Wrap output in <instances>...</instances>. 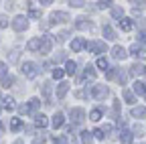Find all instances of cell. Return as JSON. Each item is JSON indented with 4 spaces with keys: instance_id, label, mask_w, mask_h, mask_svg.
<instances>
[{
    "instance_id": "cell-17",
    "label": "cell",
    "mask_w": 146,
    "mask_h": 144,
    "mask_svg": "<svg viewBox=\"0 0 146 144\" xmlns=\"http://www.w3.org/2000/svg\"><path fill=\"white\" fill-rule=\"evenodd\" d=\"M120 140H122V144H132V132L130 130H122L120 132Z\"/></svg>"
},
{
    "instance_id": "cell-18",
    "label": "cell",
    "mask_w": 146,
    "mask_h": 144,
    "mask_svg": "<svg viewBox=\"0 0 146 144\" xmlns=\"http://www.w3.org/2000/svg\"><path fill=\"white\" fill-rule=\"evenodd\" d=\"M132 116H134V118H146V106H136V108H132Z\"/></svg>"
},
{
    "instance_id": "cell-9",
    "label": "cell",
    "mask_w": 146,
    "mask_h": 144,
    "mask_svg": "<svg viewBox=\"0 0 146 144\" xmlns=\"http://www.w3.org/2000/svg\"><path fill=\"white\" fill-rule=\"evenodd\" d=\"M130 75H134V77H142V75H146V67H144L142 63H134V65L130 67Z\"/></svg>"
},
{
    "instance_id": "cell-28",
    "label": "cell",
    "mask_w": 146,
    "mask_h": 144,
    "mask_svg": "<svg viewBox=\"0 0 146 144\" xmlns=\"http://www.w3.org/2000/svg\"><path fill=\"white\" fill-rule=\"evenodd\" d=\"M96 75H98L96 69L91 67V65H87V67H85V77H87V79H96Z\"/></svg>"
},
{
    "instance_id": "cell-45",
    "label": "cell",
    "mask_w": 146,
    "mask_h": 144,
    "mask_svg": "<svg viewBox=\"0 0 146 144\" xmlns=\"http://www.w3.org/2000/svg\"><path fill=\"white\" fill-rule=\"evenodd\" d=\"M91 134H96V138H98V140H104V136H106V134H104L102 130H94Z\"/></svg>"
},
{
    "instance_id": "cell-7",
    "label": "cell",
    "mask_w": 146,
    "mask_h": 144,
    "mask_svg": "<svg viewBox=\"0 0 146 144\" xmlns=\"http://www.w3.org/2000/svg\"><path fill=\"white\" fill-rule=\"evenodd\" d=\"M51 47H53V39H51V37H41V49H39L41 55L51 53Z\"/></svg>"
},
{
    "instance_id": "cell-6",
    "label": "cell",
    "mask_w": 146,
    "mask_h": 144,
    "mask_svg": "<svg viewBox=\"0 0 146 144\" xmlns=\"http://www.w3.org/2000/svg\"><path fill=\"white\" fill-rule=\"evenodd\" d=\"M36 108H39V100L33 98V100H29L27 106L21 108V112H23V114H35V112H36Z\"/></svg>"
},
{
    "instance_id": "cell-25",
    "label": "cell",
    "mask_w": 146,
    "mask_h": 144,
    "mask_svg": "<svg viewBox=\"0 0 146 144\" xmlns=\"http://www.w3.org/2000/svg\"><path fill=\"white\" fill-rule=\"evenodd\" d=\"M122 96H124L126 104H134V102H136V98H134V94L130 92V89H124V92H122Z\"/></svg>"
},
{
    "instance_id": "cell-42",
    "label": "cell",
    "mask_w": 146,
    "mask_h": 144,
    "mask_svg": "<svg viewBox=\"0 0 146 144\" xmlns=\"http://www.w3.org/2000/svg\"><path fill=\"white\" fill-rule=\"evenodd\" d=\"M67 37H69V33H67V31H63V33H59V35H57V41H65Z\"/></svg>"
},
{
    "instance_id": "cell-47",
    "label": "cell",
    "mask_w": 146,
    "mask_h": 144,
    "mask_svg": "<svg viewBox=\"0 0 146 144\" xmlns=\"http://www.w3.org/2000/svg\"><path fill=\"white\" fill-rule=\"evenodd\" d=\"M55 61H65V53H63V51H59L57 55H55Z\"/></svg>"
},
{
    "instance_id": "cell-31",
    "label": "cell",
    "mask_w": 146,
    "mask_h": 144,
    "mask_svg": "<svg viewBox=\"0 0 146 144\" xmlns=\"http://www.w3.org/2000/svg\"><path fill=\"white\" fill-rule=\"evenodd\" d=\"M102 118V110L98 108V110H91V114H89V120H94V122H98Z\"/></svg>"
},
{
    "instance_id": "cell-51",
    "label": "cell",
    "mask_w": 146,
    "mask_h": 144,
    "mask_svg": "<svg viewBox=\"0 0 146 144\" xmlns=\"http://www.w3.org/2000/svg\"><path fill=\"white\" fill-rule=\"evenodd\" d=\"M2 132H4V128H2V124H0V136H2Z\"/></svg>"
},
{
    "instance_id": "cell-14",
    "label": "cell",
    "mask_w": 146,
    "mask_h": 144,
    "mask_svg": "<svg viewBox=\"0 0 146 144\" xmlns=\"http://www.w3.org/2000/svg\"><path fill=\"white\" fill-rule=\"evenodd\" d=\"M87 43L83 41V39H75V41H71V49H73V53H79V51H83V47H85Z\"/></svg>"
},
{
    "instance_id": "cell-20",
    "label": "cell",
    "mask_w": 146,
    "mask_h": 144,
    "mask_svg": "<svg viewBox=\"0 0 146 144\" xmlns=\"http://www.w3.org/2000/svg\"><path fill=\"white\" fill-rule=\"evenodd\" d=\"M104 37H106L108 41H114V39H116V31L110 27V25H106V27H104Z\"/></svg>"
},
{
    "instance_id": "cell-22",
    "label": "cell",
    "mask_w": 146,
    "mask_h": 144,
    "mask_svg": "<svg viewBox=\"0 0 146 144\" xmlns=\"http://www.w3.org/2000/svg\"><path fill=\"white\" fill-rule=\"evenodd\" d=\"M21 128H23V120H21V118H12V120H10V130H12V132H18Z\"/></svg>"
},
{
    "instance_id": "cell-2",
    "label": "cell",
    "mask_w": 146,
    "mask_h": 144,
    "mask_svg": "<svg viewBox=\"0 0 146 144\" xmlns=\"http://www.w3.org/2000/svg\"><path fill=\"white\" fill-rule=\"evenodd\" d=\"M91 96H94L96 100H106L110 96V89L106 85H94L91 87Z\"/></svg>"
},
{
    "instance_id": "cell-32",
    "label": "cell",
    "mask_w": 146,
    "mask_h": 144,
    "mask_svg": "<svg viewBox=\"0 0 146 144\" xmlns=\"http://www.w3.org/2000/svg\"><path fill=\"white\" fill-rule=\"evenodd\" d=\"M122 14H124V10L120 6H112V16L114 19H122Z\"/></svg>"
},
{
    "instance_id": "cell-44",
    "label": "cell",
    "mask_w": 146,
    "mask_h": 144,
    "mask_svg": "<svg viewBox=\"0 0 146 144\" xmlns=\"http://www.w3.org/2000/svg\"><path fill=\"white\" fill-rule=\"evenodd\" d=\"M6 25H8V19H6L4 14H2V16H0V29H4Z\"/></svg>"
},
{
    "instance_id": "cell-52",
    "label": "cell",
    "mask_w": 146,
    "mask_h": 144,
    "mask_svg": "<svg viewBox=\"0 0 146 144\" xmlns=\"http://www.w3.org/2000/svg\"><path fill=\"white\" fill-rule=\"evenodd\" d=\"M14 144H25V142H23V140H16V142H14Z\"/></svg>"
},
{
    "instance_id": "cell-24",
    "label": "cell",
    "mask_w": 146,
    "mask_h": 144,
    "mask_svg": "<svg viewBox=\"0 0 146 144\" xmlns=\"http://www.w3.org/2000/svg\"><path fill=\"white\" fill-rule=\"evenodd\" d=\"M134 94H138V96H146V85H144L142 81H136V83H134Z\"/></svg>"
},
{
    "instance_id": "cell-50",
    "label": "cell",
    "mask_w": 146,
    "mask_h": 144,
    "mask_svg": "<svg viewBox=\"0 0 146 144\" xmlns=\"http://www.w3.org/2000/svg\"><path fill=\"white\" fill-rule=\"evenodd\" d=\"M138 25H140L142 29H146V19H138Z\"/></svg>"
},
{
    "instance_id": "cell-19",
    "label": "cell",
    "mask_w": 146,
    "mask_h": 144,
    "mask_svg": "<svg viewBox=\"0 0 146 144\" xmlns=\"http://www.w3.org/2000/svg\"><path fill=\"white\" fill-rule=\"evenodd\" d=\"M63 124H65V116L61 112H57V114L53 116V126H55V128H61Z\"/></svg>"
},
{
    "instance_id": "cell-39",
    "label": "cell",
    "mask_w": 146,
    "mask_h": 144,
    "mask_svg": "<svg viewBox=\"0 0 146 144\" xmlns=\"http://www.w3.org/2000/svg\"><path fill=\"white\" fill-rule=\"evenodd\" d=\"M18 57H21V53H18V51H12V53H10V63H16Z\"/></svg>"
},
{
    "instance_id": "cell-53",
    "label": "cell",
    "mask_w": 146,
    "mask_h": 144,
    "mask_svg": "<svg viewBox=\"0 0 146 144\" xmlns=\"http://www.w3.org/2000/svg\"><path fill=\"white\" fill-rule=\"evenodd\" d=\"M0 112H2V108H0Z\"/></svg>"
},
{
    "instance_id": "cell-23",
    "label": "cell",
    "mask_w": 146,
    "mask_h": 144,
    "mask_svg": "<svg viewBox=\"0 0 146 144\" xmlns=\"http://www.w3.org/2000/svg\"><path fill=\"white\" fill-rule=\"evenodd\" d=\"M27 49L29 51H39L41 49V39H31L29 45H27Z\"/></svg>"
},
{
    "instance_id": "cell-13",
    "label": "cell",
    "mask_w": 146,
    "mask_h": 144,
    "mask_svg": "<svg viewBox=\"0 0 146 144\" xmlns=\"http://www.w3.org/2000/svg\"><path fill=\"white\" fill-rule=\"evenodd\" d=\"M118 25H120V29H122V31H126V33L134 29V23H132V19H124V16H122V19L118 21Z\"/></svg>"
},
{
    "instance_id": "cell-48",
    "label": "cell",
    "mask_w": 146,
    "mask_h": 144,
    "mask_svg": "<svg viewBox=\"0 0 146 144\" xmlns=\"http://www.w3.org/2000/svg\"><path fill=\"white\" fill-rule=\"evenodd\" d=\"M138 39H140V43H146V31L138 33Z\"/></svg>"
},
{
    "instance_id": "cell-33",
    "label": "cell",
    "mask_w": 146,
    "mask_h": 144,
    "mask_svg": "<svg viewBox=\"0 0 146 144\" xmlns=\"http://www.w3.org/2000/svg\"><path fill=\"white\" fill-rule=\"evenodd\" d=\"M63 75H65V71H63V69H59V67H57V69H53V77H55V79H63Z\"/></svg>"
},
{
    "instance_id": "cell-29",
    "label": "cell",
    "mask_w": 146,
    "mask_h": 144,
    "mask_svg": "<svg viewBox=\"0 0 146 144\" xmlns=\"http://www.w3.org/2000/svg\"><path fill=\"white\" fill-rule=\"evenodd\" d=\"M65 67H67V73H69V75H73V73L77 71V63H75V61H67Z\"/></svg>"
},
{
    "instance_id": "cell-5",
    "label": "cell",
    "mask_w": 146,
    "mask_h": 144,
    "mask_svg": "<svg viewBox=\"0 0 146 144\" xmlns=\"http://www.w3.org/2000/svg\"><path fill=\"white\" fill-rule=\"evenodd\" d=\"M91 53H106V43L104 41H91V43H87L85 45Z\"/></svg>"
},
{
    "instance_id": "cell-4",
    "label": "cell",
    "mask_w": 146,
    "mask_h": 144,
    "mask_svg": "<svg viewBox=\"0 0 146 144\" xmlns=\"http://www.w3.org/2000/svg\"><path fill=\"white\" fill-rule=\"evenodd\" d=\"M41 94L45 98V104H51V96H53V83L51 81H45L41 85Z\"/></svg>"
},
{
    "instance_id": "cell-8",
    "label": "cell",
    "mask_w": 146,
    "mask_h": 144,
    "mask_svg": "<svg viewBox=\"0 0 146 144\" xmlns=\"http://www.w3.org/2000/svg\"><path fill=\"white\" fill-rule=\"evenodd\" d=\"M29 27V23H27V19H25V16H16V19L12 21V29L14 31H18V33H21V31H25Z\"/></svg>"
},
{
    "instance_id": "cell-41",
    "label": "cell",
    "mask_w": 146,
    "mask_h": 144,
    "mask_svg": "<svg viewBox=\"0 0 146 144\" xmlns=\"http://www.w3.org/2000/svg\"><path fill=\"white\" fill-rule=\"evenodd\" d=\"M4 77H6V65L0 63V79H4Z\"/></svg>"
},
{
    "instance_id": "cell-40",
    "label": "cell",
    "mask_w": 146,
    "mask_h": 144,
    "mask_svg": "<svg viewBox=\"0 0 146 144\" xmlns=\"http://www.w3.org/2000/svg\"><path fill=\"white\" fill-rule=\"evenodd\" d=\"M132 4H134V12H138V10L146 8V2H132Z\"/></svg>"
},
{
    "instance_id": "cell-27",
    "label": "cell",
    "mask_w": 146,
    "mask_h": 144,
    "mask_svg": "<svg viewBox=\"0 0 146 144\" xmlns=\"http://www.w3.org/2000/svg\"><path fill=\"white\" fill-rule=\"evenodd\" d=\"M98 67L104 69V71H108V69H110V61H108L106 57H100V59H98Z\"/></svg>"
},
{
    "instance_id": "cell-12",
    "label": "cell",
    "mask_w": 146,
    "mask_h": 144,
    "mask_svg": "<svg viewBox=\"0 0 146 144\" xmlns=\"http://www.w3.org/2000/svg\"><path fill=\"white\" fill-rule=\"evenodd\" d=\"M126 55H128L126 49L120 47V45H116V47L112 49V57H114V59H126Z\"/></svg>"
},
{
    "instance_id": "cell-1",
    "label": "cell",
    "mask_w": 146,
    "mask_h": 144,
    "mask_svg": "<svg viewBox=\"0 0 146 144\" xmlns=\"http://www.w3.org/2000/svg\"><path fill=\"white\" fill-rule=\"evenodd\" d=\"M39 71H43V69H39V65L33 63V61H27V63L23 65V73H25V77H29V79L36 77V75H39Z\"/></svg>"
},
{
    "instance_id": "cell-3",
    "label": "cell",
    "mask_w": 146,
    "mask_h": 144,
    "mask_svg": "<svg viewBox=\"0 0 146 144\" xmlns=\"http://www.w3.org/2000/svg\"><path fill=\"white\" fill-rule=\"evenodd\" d=\"M69 116H71V122L73 124H81L85 120V112L81 110V108H73V110L69 112Z\"/></svg>"
},
{
    "instance_id": "cell-43",
    "label": "cell",
    "mask_w": 146,
    "mask_h": 144,
    "mask_svg": "<svg viewBox=\"0 0 146 144\" xmlns=\"http://www.w3.org/2000/svg\"><path fill=\"white\" fill-rule=\"evenodd\" d=\"M98 8H112V2H104L102 0V2H98Z\"/></svg>"
},
{
    "instance_id": "cell-49",
    "label": "cell",
    "mask_w": 146,
    "mask_h": 144,
    "mask_svg": "<svg viewBox=\"0 0 146 144\" xmlns=\"http://www.w3.org/2000/svg\"><path fill=\"white\" fill-rule=\"evenodd\" d=\"M43 142H45V136H43V134H41V138H36V140H35V142H33V144H43Z\"/></svg>"
},
{
    "instance_id": "cell-46",
    "label": "cell",
    "mask_w": 146,
    "mask_h": 144,
    "mask_svg": "<svg viewBox=\"0 0 146 144\" xmlns=\"http://www.w3.org/2000/svg\"><path fill=\"white\" fill-rule=\"evenodd\" d=\"M112 130H114V128H112V126H110V124H106V126H104V128H102V132H104L106 136H108L110 132H112Z\"/></svg>"
},
{
    "instance_id": "cell-10",
    "label": "cell",
    "mask_w": 146,
    "mask_h": 144,
    "mask_svg": "<svg viewBox=\"0 0 146 144\" xmlns=\"http://www.w3.org/2000/svg\"><path fill=\"white\" fill-rule=\"evenodd\" d=\"M75 27H77L79 31H91V29H94V25H91L85 16H79V19L75 21Z\"/></svg>"
},
{
    "instance_id": "cell-38",
    "label": "cell",
    "mask_w": 146,
    "mask_h": 144,
    "mask_svg": "<svg viewBox=\"0 0 146 144\" xmlns=\"http://www.w3.org/2000/svg\"><path fill=\"white\" fill-rule=\"evenodd\" d=\"M31 19H41V10H36V8H31Z\"/></svg>"
},
{
    "instance_id": "cell-34",
    "label": "cell",
    "mask_w": 146,
    "mask_h": 144,
    "mask_svg": "<svg viewBox=\"0 0 146 144\" xmlns=\"http://www.w3.org/2000/svg\"><path fill=\"white\" fill-rule=\"evenodd\" d=\"M12 83H14V77H10V75H6V77L2 79V85H4V87H10Z\"/></svg>"
},
{
    "instance_id": "cell-30",
    "label": "cell",
    "mask_w": 146,
    "mask_h": 144,
    "mask_svg": "<svg viewBox=\"0 0 146 144\" xmlns=\"http://www.w3.org/2000/svg\"><path fill=\"white\" fill-rule=\"evenodd\" d=\"M91 140H94L91 132H81V142H83V144H91Z\"/></svg>"
},
{
    "instance_id": "cell-15",
    "label": "cell",
    "mask_w": 146,
    "mask_h": 144,
    "mask_svg": "<svg viewBox=\"0 0 146 144\" xmlns=\"http://www.w3.org/2000/svg\"><path fill=\"white\" fill-rule=\"evenodd\" d=\"M67 92H69V83H67V81H61V83H59V87H57V98H59V100H63Z\"/></svg>"
},
{
    "instance_id": "cell-16",
    "label": "cell",
    "mask_w": 146,
    "mask_h": 144,
    "mask_svg": "<svg viewBox=\"0 0 146 144\" xmlns=\"http://www.w3.org/2000/svg\"><path fill=\"white\" fill-rule=\"evenodd\" d=\"M130 53H132V55H134L136 59H142V57L146 55V53H144V49H142L140 45H132V47H130Z\"/></svg>"
},
{
    "instance_id": "cell-26",
    "label": "cell",
    "mask_w": 146,
    "mask_h": 144,
    "mask_svg": "<svg viewBox=\"0 0 146 144\" xmlns=\"http://www.w3.org/2000/svg\"><path fill=\"white\" fill-rule=\"evenodd\" d=\"M16 108V104H14V100L12 98H4V110H8V112H12Z\"/></svg>"
},
{
    "instance_id": "cell-35",
    "label": "cell",
    "mask_w": 146,
    "mask_h": 144,
    "mask_svg": "<svg viewBox=\"0 0 146 144\" xmlns=\"http://www.w3.org/2000/svg\"><path fill=\"white\" fill-rule=\"evenodd\" d=\"M53 142L55 144H67V138L65 136H53Z\"/></svg>"
},
{
    "instance_id": "cell-36",
    "label": "cell",
    "mask_w": 146,
    "mask_h": 144,
    "mask_svg": "<svg viewBox=\"0 0 146 144\" xmlns=\"http://www.w3.org/2000/svg\"><path fill=\"white\" fill-rule=\"evenodd\" d=\"M118 81H120L122 85L126 83V73H124V71H122V69H118Z\"/></svg>"
},
{
    "instance_id": "cell-21",
    "label": "cell",
    "mask_w": 146,
    "mask_h": 144,
    "mask_svg": "<svg viewBox=\"0 0 146 144\" xmlns=\"http://www.w3.org/2000/svg\"><path fill=\"white\" fill-rule=\"evenodd\" d=\"M35 124L39 126V128H45V126L49 124V122H47V116H45V114H36V116H35Z\"/></svg>"
},
{
    "instance_id": "cell-11",
    "label": "cell",
    "mask_w": 146,
    "mask_h": 144,
    "mask_svg": "<svg viewBox=\"0 0 146 144\" xmlns=\"http://www.w3.org/2000/svg\"><path fill=\"white\" fill-rule=\"evenodd\" d=\"M69 21V14L67 12H53L51 14V25L53 23H67Z\"/></svg>"
},
{
    "instance_id": "cell-37",
    "label": "cell",
    "mask_w": 146,
    "mask_h": 144,
    "mask_svg": "<svg viewBox=\"0 0 146 144\" xmlns=\"http://www.w3.org/2000/svg\"><path fill=\"white\" fill-rule=\"evenodd\" d=\"M85 2H81V0H71V2H69V6H73V8H81Z\"/></svg>"
}]
</instances>
